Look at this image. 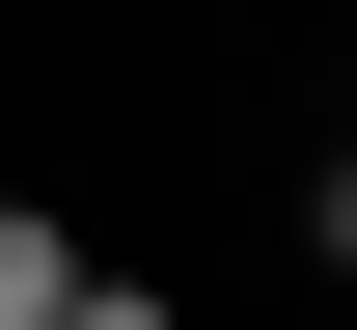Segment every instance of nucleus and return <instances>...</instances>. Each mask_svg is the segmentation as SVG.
Here are the masks:
<instances>
[{"instance_id":"7ed1b4c3","label":"nucleus","mask_w":357,"mask_h":330,"mask_svg":"<svg viewBox=\"0 0 357 330\" xmlns=\"http://www.w3.org/2000/svg\"><path fill=\"white\" fill-rule=\"evenodd\" d=\"M303 220H330V276H357V138H330V193H303Z\"/></svg>"},{"instance_id":"f03ea898","label":"nucleus","mask_w":357,"mask_h":330,"mask_svg":"<svg viewBox=\"0 0 357 330\" xmlns=\"http://www.w3.org/2000/svg\"><path fill=\"white\" fill-rule=\"evenodd\" d=\"M55 330H192V303H165V276H110V248H83V303H55Z\"/></svg>"},{"instance_id":"f257e3e1","label":"nucleus","mask_w":357,"mask_h":330,"mask_svg":"<svg viewBox=\"0 0 357 330\" xmlns=\"http://www.w3.org/2000/svg\"><path fill=\"white\" fill-rule=\"evenodd\" d=\"M83 303V220H28V193H0V330H55Z\"/></svg>"}]
</instances>
